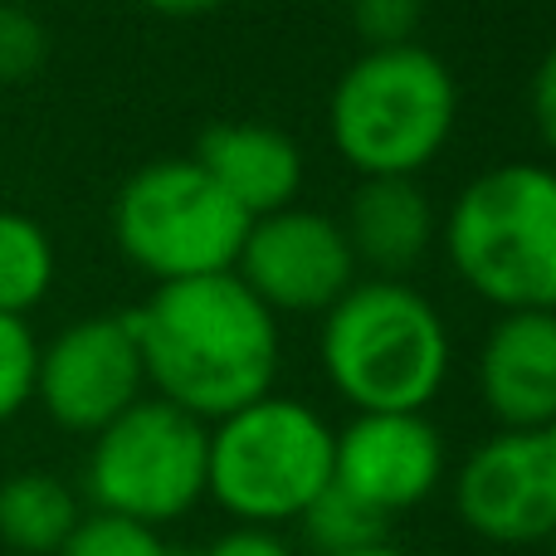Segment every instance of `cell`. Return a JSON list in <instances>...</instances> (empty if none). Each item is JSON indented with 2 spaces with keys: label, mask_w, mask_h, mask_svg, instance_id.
<instances>
[{
  "label": "cell",
  "mask_w": 556,
  "mask_h": 556,
  "mask_svg": "<svg viewBox=\"0 0 556 556\" xmlns=\"http://www.w3.org/2000/svg\"><path fill=\"white\" fill-rule=\"evenodd\" d=\"M454 513L489 547H547L556 538V425L498 430L454 469Z\"/></svg>",
  "instance_id": "ba28073f"
},
{
  "label": "cell",
  "mask_w": 556,
  "mask_h": 556,
  "mask_svg": "<svg viewBox=\"0 0 556 556\" xmlns=\"http://www.w3.org/2000/svg\"><path fill=\"white\" fill-rule=\"evenodd\" d=\"M35 371H39V337L29 317L0 313V425L35 405Z\"/></svg>",
  "instance_id": "ac0fdd59"
},
{
  "label": "cell",
  "mask_w": 556,
  "mask_h": 556,
  "mask_svg": "<svg viewBox=\"0 0 556 556\" xmlns=\"http://www.w3.org/2000/svg\"><path fill=\"white\" fill-rule=\"evenodd\" d=\"M49 59V29L39 25L35 10L0 0V88L29 84Z\"/></svg>",
  "instance_id": "ffe728a7"
},
{
  "label": "cell",
  "mask_w": 556,
  "mask_h": 556,
  "mask_svg": "<svg viewBox=\"0 0 556 556\" xmlns=\"http://www.w3.org/2000/svg\"><path fill=\"white\" fill-rule=\"evenodd\" d=\"M298 528H303V542L317 556H342V552L376 547V542H391L386 538L391 518H381L371 503H362L356 493H346L342 483H327V489L303 508Z\"/></svg>",
  "instance_id": "e0dca14e"
},
{
  "label": "cell",
  "mask_w": 556,
  "mask_h": 556,
  "mask_svg": "<svg viewBox=\"0 0 556 556\" xmlns=\"http://www.w3.org/2000/svg\"><path fill=\"white\" fill-rule=\"evenodd\" d=\"M346 20L366 49L415 45L425 25V0H346Z\"/></svg>",
  "instance_id": "44dd1931"
},
{
  "label": "cell",
  "mask_w": 556,
  "mask_h": 556,
  "mask_svg": "<svg viewBox=\"0 0 556 556\" xmlns=\"http://www.w3.org/2000/svg\"><path fill=\"white\" fill-rule=\"evenodd\" d=\"M547 556H556V538H552V542H547Z\"/></svg>",
  "instance_id": "4316f807"
},
{
  "label": "cell",
  "mask_w": 556,
  "mask_h": 556,
  "mask_svg": "<svg viewBox=\"0 0 556 556\" xmlns=\"http://www.w3.org/2000/svg\"><path fill=\"white\" fill-rule=\"evenodd\" d=\"M59 274V254L49 230L25 211L0 205V313L29 317L49 298Z\"/></svg>",
  "instance_id": "2e32d148"
},
{
  "label": "cell",
  "mask_w": 556,
  "mask_h": 556,
  "mask_svg": "<svg viewBox=\"0 0 556 556\" xmlns=\"http://www.w3.org/2000/svg\"><path fill=\"white\" fill-rule=\"evenodd\" d=\"M342 230L371 278H405L440 244V211L420 176H362L346 201Z\"/></svg>",
  "instance_id": "4fadbf2b"
},
{
  "label": "cell",
  "mask_w": 556,
  "mask_h": 556,
  "mask_svg": "<svg viewBox=\"0 0 556 556\" xmlns=\"http://www.w3.org/2000/svg\"><path fill=\"white\" fill-rule=\"evenodd\" d=\"M84 518V503L64 479L20 469L0 483V542L15 556H54Z\"/></svg>",
  "instance_id": "9a60e30c"
},
{
  "label": "cell",
  "mask_w": 556,
  "mask_h": 556,
  "mask_svg": "<svg viewBox=\"0 0 556 556\" xmlns=\"http://www.w3.org/2000/svg\"><path fill=\"white\" fill-rule=\"evenodd\" d=\"M205 464L211 425L162 395H142L88 440L84 493L93 513L162 532L205 498Z\"/></svg>",
  "instance_id": "52a82bcc"
},
{
  "label": "cell",
  "mask_w": 556,
  "mask_h": 556,
  "mask_svg": "<svg viewBox=\"0 0 556 556\" xmlns=\"http://www.w3.org/2000/svg\"><path fill=\"white\" fill-rule=\"evenodd\" d=\"M528 108H532V123H538V142L547 147V156L556 162V45L542 54L538 74H532Z\"/></svg>",
  "instance_id": "603a6c76"
},
{
  "label": "cell",
  "mask_w": 556,
  "mask_h": 556,
  "mask_svg": "<svg viewBox=\"0 0 556 556\" xmlns=\"http://www.w3.org/2000/svg\"><path fill=\"white\" fill-rule=\"evenodd\" d=\"M172 556H195V547H172Z\"/></svg>",
  "instance_id": "484cf974"
},
{
  "label": "cell",
  "mask_w": 556,
  "mask_h": 556,
  "mask_svg": "<svg viewBox=\"0 0 556 556\" xmlns=\"http://www.w3.org/2000/svg\"><path fill=\"white\" fill-rule=\"evenodd\" d=\"M147 395V366L127 313H93L39 342L35 405L68 434L93 440Z\"/></svg>",
  "instance_id": "9c48e42d"
},
{
  "label": "cell",
  "mask_w": 556,
  "mask_h": 556,
  "mask_svg": "<svg viewBox=\"0 0 556 556\" xmlns=\"http://www.w3.org/2000/svg\"><path fill=\"white\" fill-rule=\"evenodd\" d=\"M142 5L156 10V15H166V20H205L220 5H230V0H142Z\"/></svg>",
  "instance_id": "cb8c5ba5"
},
{
  "label": "cell",
  "mask_w": 556,
  "mask_h": 556,
  "mask_svg": "<svg viewBox=\"0 0 556 556\" xmlns=\"http://www.w3.org/2000/svg\"><path fill=\"white\" fill-rule=\"evenodd\" d=\"M235 274L274 317H323L362 278L342 220L307 205H283L250 220Z\"/></svg>",
  "instance_id": "30bf717a"
},
{
  "label": "cell",
  "mask_w": 556,
  "mask_h": 556,
  "mask_svg": "<svg viewBox=\"0 0 556 556\" xmlns=\"http://www.w3.org/2000/svg\"><path fill=\"white\" fill-rule=\"evenodd\" d=\"M459 283L498 313L556 307V166L498 162L440 220Z\"/></svg>",
  "instance_id": "3957f363"
},
{
  "label": "cell",
  "mask_w": 556,
  "mask_h": 556,
  "mask_svg": "<svg viewBox=\"0 0 556 556\" xmlns=\"http://www.w3.org/2000/svg\"><path fill=\"white\" fill-rule=\"evenodd\" d=\"M54 556H172V547L162 542L156 528L113 518V513H84Z\"/></svg>",
  "instance_id": "d6986e66"
},
{
  "label": "cell",
  "mask_w": 556,
  "mask_h": 556,
  "mask_svg": "<svg viewBox=\"0 0 556 556\" xmlns=\"http://www.w3.org/2000/svg\"><path fill=\"white\" fill-rule=\"evenodd\" d=\"M323 376L352 410H430L454 366L444 313L405 278H356L323 313Z\"/></svg>",
  "instance_id": "7a4b0ae2"
},
{
  "label": "cell",
  "mask_w": 556,
  "mask_h": 556,
  "mask_svg": "<svg viewBox=\"0 0 556 556\" xmlns=\"http://www.w3.org/2000/svg\"><path fill=\"white\" fill-rule=\"evenodd\" d=\"M473 381L498 430L556 425V307L498 313L479 346Z\"/></svg>",
  "instance_id": "7c38bea8"
},
{
  "label": "cell",
  "mask_w": 556,
  "mask_h": 556,
  "mask_svg": "<svg viewBox=\"0 0 556 556\" xmlns=\"http://www.w3.org/2000/svg\"><path fill=\"white\" fill-rule=\"evenodd\" d=\"M342 556H410V552H401L395 542H376V547H362V552H342Z\"/></svg>",
  "instance_id": "d4e9b609"
},
{
  "label": "cell",
  "mask_w": 556,
  "mask_h": 556,
  "mask_svg": "<svg viewBox=\"0 0 556 556\" xmlns=\"http://www.w3.org/2000/svg\"><path fill=\"white\" fill-rule=\"evenodd\" d=\"M195 556H293V547L278 538V528H244V522H235L230 532L195 547Z\"/></svg>",
  "instance_id": "7402d4cb"
},
{
  "label": "cell",
  "mask_w": 556,
  "mask_h": 556,
  "mask_svg": "<svg viewBox=\"0 0 556 556\" xmlns=\"http://www.w3.org/2000/svg\"><path fill=\"white\" fill-rule=\"evenodd\" d=\"M127 317L142 346L147 391L195 420L211 425L274 391L283 332L235 269L152 283L147 303Z\"/></svg>",
  "instance_id": "6da1fadb"
},
{
  "label": "cell",
  "mask_w": 556,
  "mask_h": 556,
  "mask_svg": "<svg viewBox=\"0 0 556 556\" xmlns=\"http://www.w3.org/2000/svg\"><path fill=\"white\" fill-rule=\"evenodd\" d=\"M450 473L444 434L430 410H356L337 430L332 483L371 503L381 518L420 508Z\"/></svg>",
  "instance_id": "8fae6325"
},
{
  "label": "cell",
  "mask_w": 556,
  "mask_h": 556,
  "mask_svg": "<svg viewBox=\"0 0 556 556\" xmlns=\"http://www.w3.org/2000/svg\"><path fill=\"white\" fill-rule=\"evenodd\" d=\"M244 230L250 215L211 181L195 156H156L117 186V254L152 283L235 269Z\"/></svg>",
  "instance_id": "8992f818"
},
{
  "label": "cell",
  "mask_w": 556,
  "mask_h": 556,
  "mask_svg": "<svg viewBox=\"0 0 556 556\" xmlns=\"http://www.w3.org/2000/svg\"><path fill=\"white\" fill-rule=\"evenodd\" d=\"M337 430L298 395H260L211 420L205 498L244 528H288L332 483Z\"/></svg>",
  "instance_id": "5b68a950"
},
{
  "label": "cell",
  "mask_w": 556,
  "mask_h": 556,
  "mask_svg": "<svg viewBox=\"0 0 556 556\" xmlns=\"http://www.w3.org/2000/svg\"><path fill=\"white\" fill-rule=\"evenodd\" d=\"M459 127V84L425 45L362 49L327 98V132L356 176H420Z\"/></svg>",
  "instance_id": "277c9868"
},
{
  "label": "cell",
  "mask_w": 556,
  "mask_h": 556,
  "mask_svg": "<svg viewBox=\"0 0 556 556\" xmlns=\"http://www.w3.org/2000/svg\"><path fill=\"white\" fill-rule=\"evenodd\" d=\"M191 156L250 220L298 205L307 181L303 147L269 123H215L201 132Z\"/></svg>",
  "instance_id": "5bb4252c"
}]
</instances>
